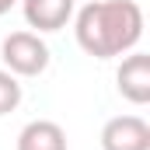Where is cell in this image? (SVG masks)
I'll list each match as a JSON object with an SVG mask.
<instances>
[{"instance_id": "obj_1", "label": "cell", "mask_w": 150, "mask_h": 150, "mask_svg": "<svg viewBox=\"0 0 150 150\" xmlns=\"http://www.w3.org/2000/svg\"><path fill=\"white\" fill-rule=\"evenodd\" d=\"M74 38L94 59L126 56L143 38V7L136 0H91L74 11Z\"/></svg>"}, {"instance_id": "obj_2", "label": "cell", "mask_w": 150, "mask_h": 150, "mask_svg": "<svg viewBox=\"0 0 150 150\" xmlns=\"http://www.w3.org/2000/svg\"><path fill=\"white\" fill-rule=\"evenodd\" d=\"M0 59L14 77H38L49 70V45L38 32H11L0 42Z\"/></svg>"}, {"instance_id": "obj_3", "label": "cell", "mask_w": 150, "mask_h": 150, "mask_svg": "<svg viewBox=\"0 0 150 150\" xmlns=\"http://www.w3.org/2000/svg\"><path fill=\"white\" fill-rule=\"evenodd\" d=\"M101 150H150V126L140 115H115L101 126Z\"/></svg>"}, {"instance_id": "obj_4", "label": "cell", "mask_w": 150, "mask_h": 150, "mask_svg": "<svg viewBox=\"0 0 150 150\" xmlns=\"http://www.w3.org/2000/svg\"><path fill=\"white\" fill-rule=\"evenodd\" d=\"M115 87L129 105H147L150 101V56L147 52L122 56V63L115 70Z\"/></svg>"}, {"instance_id": "obj_5", "label": "cell", "mask_w": 150, "mask_h": 150, "mask_svg": "<svg viewBox=\"0 0 150 150\" xmlns=\"http://www.w3.org/2000/svg\"><path fill=\"white\" fill-rule=\"evenodd\" d=\"M77 0H21V14L28 21V28L42 32H59L74 21Z\"/></svg>"}, {"instance_id": "obj_6", "label": "cell", "mask_w": 150, "mask_h": 150, "mask_svg": "<svg viewBox=\"0 0 150 150\" xmlns=\"http://www.w3.org/2000/svg\"><path fill=\"white\" fill-rule=\"evenodd\" d=\"M14 150H67V133L52 119H32L18 133Z\"/></svg>"}, {"instance_id": "obj_7", "label": "cell", "mask_w": 150, "mask_h": 150, "mask_svg": "<svg viewBox=\"0 0 150 150\" xmlns=\"http://www.w3.org/2000/svg\"><path fill=\"white\" fill-rule=\"evenodd\" d=\"M25 91H21V80L11 74V70H0V115H11L21 105Z\"/></svg>"}, {"instance_id": "obj_8", "label": "cell", "mask_w": 150, "mask_h": 150, "mask_svg": "<svg viewBox=\"0 0 150 150\" xmlns=\"http://www.w3.org/2000/svg\"><path fill=\"white\" fill-rule=\"evenodd\" d=\"M14 4H21V0H0V18H4V14H11V7H14Z\"/></svg>"}]
</instances>
